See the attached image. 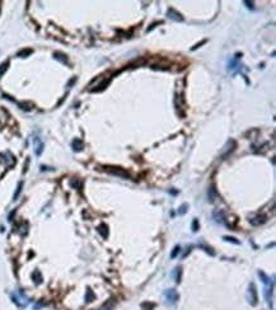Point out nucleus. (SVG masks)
Instances as JSON below:
<instances>
[{
  "label": "nucleus",
  "instance_id": "16",
  "mask_svg": "<svg viewBox=\"0 0 276 310\" xmlns=\"http://www.w3.org/2000/svg\"><path fill=\"white\" fill-rule=\"evenodd\" d=\"M19 107L23 111H31L32 108H33V104H32L31 102H23V103H19Z\"/></svg>",
  "mask_w": 276,
  "mask_h": 310
},
{
  "label": "nucleus",
  "instance_id": "2",
  "mask_svg": "<svg viewBox=\"0 0 276 310\" xmlns=\"http://www.w3.org/2000/svg\"><path fill=\"white\" fill-rule=\"evenodd\" d=\"M164 297H165V301L168 304H174L177 300H178V294L176 292V290H173V288H169V290H165L164 292Z\"/></svg>",
  "mask_w": 276,
  "mask_h": 310
},
{
  "label": "nucleus",
  "instance_id": "1",
  "mask_svg": "<svg viewBox=\"0 0 276 310\" xmlns=\"http://www.w3.org/2000/svg\"><path fill=\"white\" fill-rule=\"evenodd\" d=\"M105 170L107 173L112 174V175H117V177H121V178H130V174L126 172V170H123L122 168H118V167H105Z\"/></svg>",
  "mask_w": 276,
  "mask_h": 310
},
{
  "label": "nucleus",
  "instance_id": "5",
  "mask_svg": "<svg viewBox=\"0 0 276 310\" xmlns=\"http://www.w3.org/2000/svg\"><path fill=\"white\" fill-rule=\"evenodd\" d=\"M250 304L252 306H255L257 304V290L253 282L250 285Z\"/></svg>",
  "mask_w": 276,
  "mask_h": 310
},
{
  "label": "nucleus",
  "instance_id": "30",
  "mask_svg": "<svg viewBox=\"0 0 276 310\" xmlns=\"http://www.w3.org/2000/svg\"><path fill=\"white\" fill-rule=\"evenodd\" d=\"M246 4L248 5V7H251V8H253V3H252V1H246Z\"/></svg>",
  "mask_w": 276,
  "mask_h": 310
},
{
  "label": "nucleus",
  "instance_id": "9",
  "mask_svg": "<svg viewBox=\"0 0 276 310\" xmlns=\"http://www.w3.org/2000/svg\"><path fill=\"white\" fill-rule=\"evenodd\" d=\"M71 146H73V150L80 151L84 148V144H83V141L80 140V139H75V140H73V142H71Z\"/></svg>",
  "mask_w": 276,
  "mask_h": 310
},
{
  "label": "nucleus",
  "instance_id": "25",
  "mask_svg": "<svg viewBox=\"0 0 276 310\" xmlns=\"http://www.w3.org/2000/svg\"><path fill=\"white\" fill-rule=\"evenodd\" d=\"M8 64H9V62H4L3 65H0V75H3L4 71L8 69Z\"/></svg>",
  "mask_w": 276,
  "mask_h": 310
},
{
  "label": "nucleus",
  "instance_id": "21",
  "mask_svg": "<svg viewBox=\"0 0 276 310\" xmlns=\"http://www.w3.org/2000/svg\"><path fill=\"white\" fill-rule=\"evenodd\" d=\"M187 207H188V205L187 204H183L180 208H178V215H183L186 211H187Z\"/></svg>",
  "mask_w": 276,
  "mask_h": 310
},
{
  "label": "nucleus",
  "instance_id": "26",
  "mask_svg": "<svg viewBox=\"0 0 276 310\" xmlns=\"http://www.w3.org/2000/svg\"><path fill=\"white\" fill-rule=\"evenodd\" d=\"M224 240H226V242H232L234 244H239V242L235 240V238H233V237H224Z\"/></svg>",
  "mask_w": 276,
  "mask_h": 310
},
{
  "label": "nucleus",
  "instance_id": "11",
  "mask_svg": "<svg viewBox=\"0 0 276 310\" xmlns=\"http://www.w3.org/2000/svg\"><path fill=\"white\" fill-rule=\"evenodd\" d=\"M53 57H55L57 61L62 62V64H68V57H66V55H64V53H61V52H55V53H53Z\"/></svg>",
  "mask_w": 276,
  "mask_h": 310
},
{
  "label": "nucleus",
  "instance_id": "10",
  "mask_svg": "<svg viewBox=\"0 0 276 310\" xmlns=\"http://www.w3.org/2000/svg\"><path fill=\"white\" fill-rule=\"evenodd\" d=\"M214 219H215V221H216V222H219V224H223V222L225 221L224 212H223V211H219V210H216V211L214 212Z\"/></svg>",
  "mask_w": 276,
  "mask_h": 310
},
{
  "label": "nucleus",
  "instance_id": "22",
  "mask_svg": "<svg viewBox=\"0 0 276 310\" xmlns=\"http://www.w3.org/2000/svg\"><path fill=\"white\" fill-rule=\"evenodd\" d=\"M181 275H182V268H181V267H178V268L176 270V282L181 281Z\"/></svg>",
  "mask_w": 276,
  "mask_h": 310
},
{
  "label": "nucleus",
  "instance_id": "13",
  "mask_svg": "<svg viewBox=\"0 0 276 310\" xmlns=\"http://www.w3.org/2000/svg\"><path fill=\"white\" fill-rule=\"evenodd\" d=\"M108 84H110V79H108V80H103V82H102L101 84H98V88H96L94 90H92V92H102V90H103Z\"/></svg>",
  "mask_w": 276,
  "mask_h": 310
},
{
  "label": "nucleus",
  "instance_id": "4",
  "mask_svg": "<svg viewBox=\"0 0 276 310\" xmlns=\"http://www.w3.org/2000/svg\"><path fill=\"white\" fill-rule=\"evenodd\" d=\"M266 220H267V217L265 215H256V216L250 219V224L253 226H259V225H262V224L266 222Z\"/></svg>",
  "mask_w": 276,
  "mask_h": 310
},
{
  "label": "nucleus",
  "instance_id": "15",
  "mask_svg": "<svg viewBox=\"0 0 276 310\" xmlns=\"http://www.w3.org/2000/svg\"><path fill=\"white\" fill-rule=\"evenodd\" d=\"M145 62H147V60H145L144 57H141V58H139V60H135L134 62L130 64V67H136V66H140V65H144Z\"/></svg>",
  "mask_w": 276,
  "mask_h": 310
},
{
  "label": "nucleus",
  "instance_id": "28",
  "mask_svg": "<svg viewBox=\"0 0 276 310\" xmlns=\"http://www.w3.org/2000/svg\"><path fill=\"white\" fill-rule=\"evenodd\" d=\"M205 42H206V41H205V40H204V41H201V42H200V43H197V45H196V46H195V47H192V50H196V49H197V47H200V46H201L202 43H205Z\"/></svg>",
  "mask_w": 276,
  "mask_h": 310
},
{
  "label": "nucleus",
  "instance_id": "3",
  "mask_svg": "<svg viewBox=\"0 0 276 310\" xmlns=\"http://www.w3.org/2000/svg\"><path fill=\"white\" fill-rule=\"evenodd\" d=\"M174 106L177 111L180 112V113L183 116V111H185V98H183L182 94H176V98H174Z\"/></svg>",
  "mask_w": 276,
  "mask_h": 310
},
{
  "label": "nucleus",
  "instance_id": "27",
  "mask_svg": "<svg viewBox=\"0 0 276 310\" xmlns=\"http://www.w3.org/2000/svg\"><path fill=\"white\" fill-rule=\"evenodd\" d=\"M70 184H71V187H74V188H78L79 187V180H77V179H73L71 182H70Z\"/></svg>",
  "mask_w": 276,
  "mask_h": 310
},
{
  "label": "nucleus",
  "instance_id": "18",
  "mask_svg": "<svg viewBox=\"0 0 276 310\" xmlns=\"http://www.w3.org/2000/svg\"><path fill=\"white\" fill-rule=\"evenodd\" d=\"M258 276L262 279V282H263V284H266V285H270V284H271V281H270V279H268V277H267L266 275L263 273L262 271H259V272H258Z\"/></svg>",
  "mask_w": 276,
  "mask_h": 310
},
{
  "label": "nucleus",
  "instance_id": "23",
  "mask_svg": "<svg viewBox=\"0 0 276 310\" xmlns=\"http://www.w3.org/2000/svg\"><path fill=\"white\" fill-rule=\"evenodd\" d=\"M32 53V50H23V51H20V52H18V56L19 57H26L27 55H31Z\"/></svg>",
  "mask_w": 276,
  "mask_h": 310
},
{
  "label": "nucleus",
  "instance_id": "17",
  "mask_svg": "<svg viewBox=\"0 0 276 310\" xmlns=\"http://www.w3.org/2000/svg\"><path fill=\"white\" fill-rule=\"evenodd\" d=\"M93 300H94V294H93V291H92L90 288H88V290H86V295H85V301L90 303Z\"/></svg>",
  "mask_w": 276,
  "mask_h": 310
},
{
  "label": "nucleus",
  "instance_id": "14",
  "mask_svg": "<svg viewBox=\"0 0 276 310\" xmlns=\"http://www.w3.org/2000/svg\"><path fill=\"white\" fill-rule=\"evenodd\" d=\"M98 231H99V234L102 235L103 238H107L108 237V230H107V225H105V224H102V225H99V228H98Z\"/></svg>",
  "mask_w": 276,
  "mask_h": 310
},
{
  "label": "nucleus",
  "instance_id": "19",
  "mask_svg": "<svg viewBox=\"0 0 276 310\" xmlns=\"http://www.w3.org/2000/svg\"><path fill=\"white\" fill-rule=\"evenodd\" d=\"M180 253H181V247H180V245H176V247L173 248L172 253H171V258H176Z\"/></svg>",
  "mask_w": 276,
  "mask_h": 310
},
{
  "label": "nucleus",
  "instance_id": "12",
  "mask_svg": "<svg viewBox=\"0 0 276 310\" xmlns=\"http://www.w3.org/2000/svg\"><path fill=\"white\" fill-rule=\"evenodd\" d=\"M32 279H33V281L36 282L37 285L41 284V282H42V276L40 273V271H35L33 273H32Z\"/></svg>",
  "mask_w": 276,
  "mask_h": 310
},
{
  "label": "nucleus",
  "instance_id": "29",
  "mask_svg": "<svg viewBox=\"0 0 276 310\" xmlns=\"http://www.w3.org/2000/svg\"><path fill=\"white\" fill-rule=\"evenodd\" d=\"M98 310H112V308L111 306H103V308H101Z\"/></svg>",
  "mask_w": 276,
  "mask_h": 310
},
{
  "label": "nucleus",
  "instance_id": "6",
  "mask_svg": "<svg viewBox=\"0 0 276 310\" xmlns=\"http://www.w3.org/2000/svg\"><path fill=\"white\" fill-rule=\"evenodd\" d=\"M167 15H168V18H171V19H173V20H176V22H182L183 20V17H182V14L180 13V12H177V10H174V9H168V12H167Z\"/></svg>",
  "mask_w": 276,
  "mask_h": 310
},
{
  "label": "nucleus",
  "instance_id": "7",
  "mask_svg": "<svg viewBox=\"0 0 276 310\" xmlns=\"http://www.w3.org/2000/svg\"><path fill=\"white\" fill-rule=\"evenodd\" d=\"M218 198V192H216V188H215V186L214 184H211L209 187V189H208V200H209V202H213Z\"/></svg>",
  "mask_w": 276,
  "mask_h": 310
},
{
  "label": "nucleus",
  "instance_id": "24",
  "mask_svg": "<svg viewBox=\"0 0 276 310\" xmlns=\"http://www.w3.org/2000/svg\"><path fill=\"white\" fill-rule=\"evenodd\" d=\"M199 228H200L199 220H197V219H195V220L192 221V231H197V230H199Z\"/></svg>",
  "mask_w": 276,
  "mask_h": 310
},
{
  "label": "nucleus",
  "instance_id": "8",
  "mask_svg": "<svg viewBox=\"0 0 276 310\" xmlns=\"http://www.w3.org/2000/svg\"><path fill=\"white\" fill-rule=\"evenodd\" d=\"M33 142H35V153H36V155H41L42 151H43V144H42V141L40 140L38 137H35Z\"/></svg>",
  "mask_w": 276,
  "mask_h": 310
},
{
  "label": "nucleus",
  "instance_id": "20",
  "mask_svg": "<svg viewBox=\"0 0 276 310\" xmlns=\"http://www.w3.org/2000/svg\"><path fill=\"white\" fill-rule=\"evenodd\" d=\"M22 188H23V182H19V184H18V187H17V191H15V193H14V198H13L14 201L18 200V196L20 195Z\"/></svg>",
  "mask_w": 276,
  "mask_h": 310
}]
</instances>
